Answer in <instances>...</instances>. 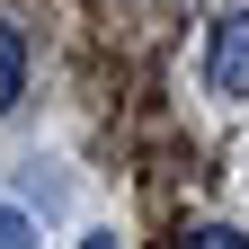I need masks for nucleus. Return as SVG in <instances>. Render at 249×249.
Masks as SVG:
<instances>
[{
  "instance_id": "obj_3",
  "label": "nucleus",
  "mask_w": 249,
  "mask_h": 249,
  "mask_svg": "<svg viewBox=\"0 0 249 249\" xmlns=\"http://www.w3.org/2000/svg\"><path fill=\"white\" fill-rule=\"evenodd\" d=\"M178 249H249V240H240V231H231V223H196V231H187V240H178Z\"/></svg>"
},
{
  "instance_id": "obj_1",
  "label": "nucleus",
  "mask_w": 249,
  "mask_h": 249,
  "mask_svg": "<svg viewBox=\"0 0 249 249\" xmlns=\"http://www.w3.org/2000/svg\"><path fill=\"white\" fill-rule=\"evenodd\" d=\"M205 89L213 98H249V9L213 18V36H205Z\"/></svg>"
},
{
  "instance_id": "obj_5",
  "label": "nucleus",
  "mask_w": 249,
  "mask_h": 249,
  "mask_svg": "<svg viewBox=\"0 0 249 249\" xmlns=\"http://www.w3.org/2000/svg\"><path fill=\"white\" fill-rule=\"evenodd\" d=\"M80 249H116V231H89V240H80Z\"/></svg>"
},
{
  "instance_id": "obj_4",
  "label": "nucleus",
  "mask_w": 249,
  "mask_h": 249,
  "mask_svg": "<svg viewBox=\"0 0 249 249\" xmlns=\"http://www.w3.org/2000/svg\"><path fill=\"white\" fill-rule=\"evenodd\" d=\"M0 249H36V231H27V213H18V205H0Z\"/></svg>"
},
{
  "instance_id": "obj_2",
  "label": "nucleus",
  "mask_w": 249,
  "mask_h": 249,
  "mask_svg": "<svg viewBox=\"0 0 249 249\" xmlns=\"http://www.w3.org/2000/svg\"><path fill=\"white\" fill-rule=\"evenodd\" d=\"M18 98H27V36L0 18V116H9Z\"/></svg>"
}]
</instances>
